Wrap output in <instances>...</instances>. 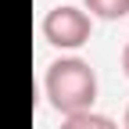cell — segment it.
Returning <instances> with one entry per match:
<instances>
[{
	"label": "cell",
	"mask_w": 129,
	"mask_h": 129,
	"mask_svg": "<svg viewBox=\"0 0 129 129\" xmlns=\"http://www.w3.org/2000/svg\"><path fill=\"white\" fill-rule=\"evenodd\" d=\"M43 36H47V43L61 47V50H75L90 40V14L72 7V4L54 7L43 18Z\"/></svg>",
	"instance_id": "cell-2"
},
{
	"label": "cell",
	"mask_w": 129,
	"mask_h": 129,
	"mask_svg": "<svg viewBox=\"0 0 129 129\" xmlns=\"http://www.w3.org/2000/svg\"><path fill=\"white\" fill-rule=\"evenodd\" d=\"M43 86H47L50 104L57 111H64V115L90 111V104L97 101V75L79 57H57L47 68V83Z\"/></svg>",
	"instance_id": "cell-1"
},
{
	"label": "cell",
	"mask_w": 129,
	"mask_h": 129,
	"mask_svg": "<svg viewBox=\"0 0 129 129\" xmlns=\"http://www.w3.org/2000/svg\"><path fill=\"white\" fill-rule=\"evenodd\" d=\"M125 125H129V108H125Z\"/></svg>",
	"instance_id": "cell-6"
},
{
	"label": "cell",
	"mask_w": 129,
	"mask_h": 129,
	"mask_svg": "<svg viewBox=\"0 0 129 129\" xmlns=\"http://www.w3.org/2000/svg\"><path fill=\"white\" fill-rule=\"evenodd\" d=\"M122 68H125V75H129V43H125V50H122Z\"/></svg>",
	"instance_id": "cell-5"
},
{
	"label": "cell",
	"mask_w": 129,
	"mask_h": 129,
	"mask_svg": "<svg viewBox=\"0 0 129 129\" xmlns=\"http://www.w3.org/2000/svg\"><path fill=\"white\" fill-rule=\"evenodd\" d=\"M86 7L93 14H101V18H125L129 14V0H86Z\"/></svg>",
	"instance_id": "cell-4"
},
{
	"label": "cell",
	"mask_w": 129,
	"mask_h": 129,
	"mask_svg": "<svg viewBox=\"0 0 129 129\" xmlns=\"http://www.w3.org/2000/svg\"><path fill=\"white\" fill-rule=\"evenodd\" d=\"M125 129H129V125H125Z\"/></svg>",
	"instance_id": "cell-7"
},
{
	"label": "cell",
	"mask_w": 129,
	"mask_h": 129,
	"mask_svg": "<svg viewBox=\"0 0 129 129\" xmlns=\"http://www.w3.org/2000/svg\"><path fill=\"white\" fill-rule=\"evenodd\" d=\"M61 129H118L108 115H93V111H75V115H64Z\"/></svg>",
	"instance_id": "cell-3"
}]
</instances>
